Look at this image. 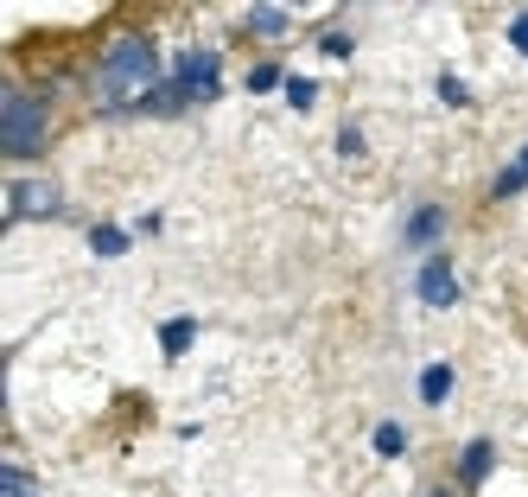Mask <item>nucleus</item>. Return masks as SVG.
<instances>
[{"label": "nucleus", "mask_w": 528, "mask_h": 497, "mask_svg": "<svg viewBox=\"0 0 528 497\" xmlns=\"http://www.w3.org/2000/svg\"><path fill=\"white\" fill-rule=\"evenodd\" d=\"M160 83V45L153 32H115L96 64V102L102 109H147Z\"/></svg>", "instance_id": "f257e3e1"}, {"label": "nucleus", "mask_w": 528, "mask_h": 497, "mask_svg": "<svg viewBox=\"0 0 528 497\" xmlns=\"http://www.w3.org/2000/svg\"><path fill=\"white\" fill-rule=\"evenodd\" d=\"M51 141V109L32 90H7L0 96V147L7 160H39Z\"/></svg>", "instance_id": "f03ea898"}, {"label": "nucleus", "mask_w": 528, "mask_h": 497, "mask_svg": "<svg viewBox=\"0 0 528 497\" xmlns=\"http://www.w3.org/2000/svg\"><path fill=\"white\" fill-rule=\"evenodd\" d=\"M172 90H179L185 102H217V90H223V58L210 45L179 51V64H172Z\"/></svg>", "instance_id": "7ed1b4c3"}, {"label": "nucleus", "mask_w": 528, "mask_h": 497, "mask_svg": "<svg viewBox=\"0 0 528 497\" xmlns=\"http://www.w3.org/2000/svg\"><path fill=\"white\" fill-rule=\"evenodd\" d=\"M26 217H64L58 185H45V179H13V185H7V224H26Z\"/></svg>", "instance_id": "20e7f679"}, {"label": "nucleus", "mask_w": 528, "mask_h": 497, "mask_svg": "<svg viewBox=\"0 0 528 497\" xmlns=\"http://www.w3.org/2000/svg\"><path fill=\"white\" fill-rule=\"evenodd\" d=\"M414 294L427 300V306H452L459 300V268H452V255H427V262H420V274H414Z\"/></svg>", "instance_id": "39448f33"}, {"label": "nucleus", "mask_w": 528, "mask_h": 497, "mask_svg": "<svg viewBox=\"0 0 528 497\" xmlns=\"http://www.w3.org/2000/svg\"><path fill=\"white\" fill-rule=\"evenodd\" d=\"M439 236H446V211H439V204H420V211L408 217V236H401V243H408L414 255H433Z\"/></svg>", "instance_id": "423d86ee"}, {"label": "nucleus", "mask_w": 528, "mask_h": 497, "mask_svg": "<svg viewBox=\"0 0 528 497\" xmlns=\"http://www.w3.org/2000/svg\"><path fill=\"white\" fill-rule=\"evenodd\" d=\"M490 466H497V440H471V447L459 453V485H465V491H471V485H484Z\"/></svg>", "instance_id": "0eeeda50"}, {"label": "nucleus", "mask_w": 528, "mask_h": 497, "mask_svg": "<svg viewBox=\"0 0 528 497\" xmlns=\"http://www.w3.org/2000/svg\"><path fill=\"white\" fill-rule=\"evenodd\" d=\"M452 383H459V370H452V364H427V370H420V402H427V408L452 402Z\"/></svg>", "instance_id": "6e6552de"}, {"label": "nucleus", "mask_w": 528, "mask_h": 497, "mask_svg": "<svg viewBox=\"0 0 528 497\" xmlns=\"http://www.w3.org/2000/svg\"><path fill=\"white\" fill-rule=\"evenodd\" d=\"M191 338H198V319H172V325H160V351H166V357H185Z\"/></svg>", "instance_id": "1a4fd4ad"}, {"label": "nucleus", "mask_w": 528, "mask_h": 497, "mask_svg": "<svg viewBox=\"0 0 528 497\" xmlns=\"http://www.w3.org/2000/svg\"><path fill=\"white\" fill-rule=\"evenodd\" d=\"M522 185H528V147L516 153V160H509L503 166V173H497V185H490V198H516L522 192Z\"/></svg>", "instance_id": "9d476101"}, {"label": "nucleus", "mask_w": 528, "mask_h": 497, "mask_svg": "<svg viewBox=\"0 0 528 497\" xmlns=\"http://www.w3.org/2000/svg\"><path fill=\"white\" fill-rule=\"evenodd\" d=\"M376 453L382 459H401V453H408V427H401V421H382L376 427Z\"/></svg>", "instance_id": "9b49d317"}, {"label": "nucleus", "mask_w": 528, "mask_h": 497, "mask_svg": "<svg viewBox=\"0 0 528 497\" xmlns=\"http://www.w3.org/2000/svg\"><path fill=\"white\" fill-rule=\"evenodd\" d=\"M90 249H96V255H128V230L96 224V230H90Z\"/></svg>", "instance_id": "f8f14e48"}, {"label": "nucleus", "mask_w": 528, "mask_h": 497, "mask_svg": "<svg viewBox=\"0 0 528 497\" xmlns=\"http://www.w3.org/2000/svg\"><path fill=\"white\" fill-rule=\"evenodd\" d=\"M0 497H39V491H32V478L20 466H0Z\"/></svg>", "instance_id": "ddd939ff"}, {"label": "nucleus", "mask_w": 528, "mask_h": 497, "mask_svg": "<svg viewBox=\"0 0 528 497\" xmlns=\"http://www.w3.org/2000/svg\"><path fill=\"white\" fill-rule=\"evenodd\" d=\"M287 102H293V109H312V102H319V83H312V77H287Z\"/></svg>", "instance_id": "4468645a"}, {"label": "nucleus", "mask_w": 528, "mask_h": 497, "mask_svg": "<svg viewBox=\"0 0 528 497\" xmlns=\"http://www.w3.org/2000/svg\"><path fill=\"white\" fill-rule=\"evenodd\" d=\"M274 83H287V77H280V64H255V71H249V90L255 96H268Z\"/></svg>", "instance_id": "2eb2a0df"}, {"label": "nucleus", "mask_w": 528, "mask_h": 497, "mask_svg": "<svg viewBox=\"0 0 528 497\" xmlns=\"http://www.w3.org/2000/svg\"><path fill=\"white\" fill-rule=\"evenodd\" d=\"M249 26H255V32H287V13H280V7H255Z\"/></svg>", "instance_id": "dca6fc26"}, {"label": "nucleus", "mask_w": 528, "mask_h": 497, "mask_svg": "<svg viewBox=\"0 0 528 497\" xmlns=\"http://www.w3.org/2000/svg\"><path fill=\"white\" fill-rule=\"evenodd\" d=\"M439 102H452V109H465V102H471V90H465V83L446 71V77H439Z\"/></svg>", "instance_id": "f3484780"}, {"label": "nucleus", "mask_w": 528, "mask_h": 497, "mask_svg": "<svg viewBox=\"0 0 528 497\" xmlns=\"http://www.w3.org/2000/svg\"><path fill=\"white\" fill-rule=\"evenodd\" d=\"M338 153H344V160H357V153H363V128H338Z\"/></svg>", "instance_id": "a211bd4d"}, {"label": "nucleus", "mask_w": 528, "mask_h": 497, "mask_svg": "<svg viewBox=\"0 0 528 497\" xmlns=\"http://www.w3.org/2000/svg\"><path fill=\"white\" fill-rule=\"evenodd\" d=\"M325 51H331V58H350V51H357V39H350V32H325Z\"/></svg>", "instance_id": "6ab92c4d"}, {"label": "nucleus", "mask_w": 528, "mask_h": 497, "mask_svg": "<svg viewBox=\"0 0 528 497\" xmlns=\"http://www.w3.org/2000/svg\"><path fill=\"white\" fill-rule=\"evenodd\" d=\"M509 45L528 51V13H516V20H509Z\"/></svg>", "instance_id": "aec40b11"}, {"label": "nucleus", "mask_w": 528, "mask_h": 497, "mask_svg": "<svg viewBox=\"0 0 528 497\" xmlns=\"http://www.w3.org/2000/svg\"><path fill=\"white\" fill-rule=\"evenodd\" d=\"M420 497H459V485H433V491H420Z\"/></svg>", "instance_id": "412c9836"}]
</instances>
